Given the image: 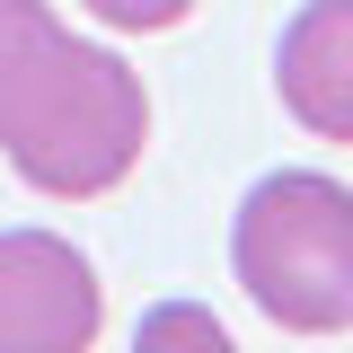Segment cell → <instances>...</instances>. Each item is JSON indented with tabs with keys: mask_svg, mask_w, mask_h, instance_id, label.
Instances as JSON below:
<instances>
[{
	"mask_svg": "<svg viewBox=\"0 0 353 353\" xmlns=\"http://www.w3.org/2000/svg\"><path fill=\"white\" fill-rule=\"evenodd\" d=\"M150 97L141 71L71 36L44 0H0V159L53 203L115 194L141 168Z\"/></svg>",
	"mask_w": 353,
	"mask_h": 353,
	"instance_id": "cell-1",
	"label": "cell"
},
{
	"mask_svg": "<svg viewBox=\"0 0 353 353\" xmlns=\"http://www.w3.org/2000/svg\"><path fill=\"white\" fill-rule=\"evenodd\" d=\"M239 292L283 336H345L353 327V185L318 168H274L248 185L230 221Z\"/></svg>",
	"mask_w": 353,
	"mask_h": 353,
	"instance_id": "cell-2",
	"label": "cell"
},
{
	"mask_svg": "<svg viewBox=\"0 0 353 353\" xmlns=\"http://www.w3.org/2000/svg\"><path fill=\"white\" fill-rule=\"evenodd\" d=\"M97 327V265L62 230H0V353H88Z\"/></svg>",
	"mask_w": 353,
	"mask_h": 353,
	"instance_id": "cell-3",
	"label": "cell"
},
{
	"mask_svg": "<svg viewBox=\"0 0 353 353\" xmlns=\"http://www.w3.org/2000/svg\"><path fill=\"white\" fill-rule=\"evenodd\" d=\"M283 115L318 141H353V0H301L274 44Z\"/></svg>",
	"mask_w": 353,
	"mask_h": 353,
	"instance_id": "cell-4",
	"label": "cell"
},
{
	"mask_svg": "<svg viewBox=\"0 0 353 353\" xmlns=\"http://www.w3.org/2000/svg\"><path fill=\"white\" fill-rule=\"evenodd\" d=\"M132 353H239V345H230V327L203 301H159V309H141Z\"/></svg>",
	"mask_w": 353,
	"mask_h": 353,
	"instance_id": "cell-5",
	"label": "cell"
},
{
	"mask_svg": "<svg viewBox=\"0 0 353 353\" xmlns=\"http://www.w3.org/2000/svg\"><path fill=\"white\" fill-rule=\"evenodd\" d=\"M88 18L115 27V36H159V27H185L194 18V0H88Z\"/></svg>",
	"mask_w": 353,
	"mask_h": 353,
	"instance_id": "cell-6",
	"label": "cell"
}]
</instances>
